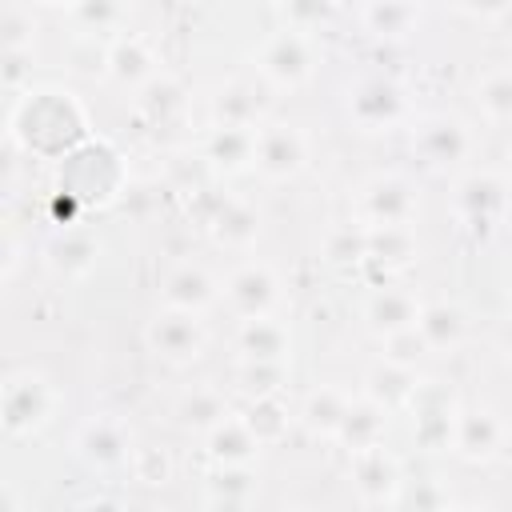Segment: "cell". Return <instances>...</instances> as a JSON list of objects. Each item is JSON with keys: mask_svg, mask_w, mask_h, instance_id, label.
I'll return each mask as SVG.
<instances>
[{"mask_svg": "<svg viewBox=\"0 0 512 512\" xmlns=\"http://www.w3.org/2000/svg\"><path fill=\"white\" fill-rule=\"evenodd\" d=\"M24 120H28V128H20L12 136H20L32 152H60L72 140H80L84 128H88L84 108L76 104V96L60 92V88H40V92L20 96L8 124H24Z\"/></svg>", "mask_w": 512, "mask_h": 512, "instance_id": "obj_1", "label": "cell"}, {"mask_svg": "<svg viewBox=\"0 0 512 512\" xmlns=\"http://www.w3.org/2000/svg\"><path fill=\"white\" fill-rule=\"evenodd\" d=\"M256 72L268 88H300L316 72L312 36L300 28H272L256 48Z\"/></svg>", "mask_w": 512, "mask_h": 512, "instance_id": "obj_2", "label": "cell"}, {"mask_svg": "<svg viewBox=\"0 0 512 512\" xmlns=\"http://www.w3.org/2000/svg\"><path fill=\"white\" fill-rule=\"evenodd\" d=\"M412 152L436 168V172H448V168H460L476 156V132L460 120V116H424L416 128H412Z\"/></svg>", "mask_w": 512, "mask_h": 512, "instance_id": "obj_3", "label": "cell"}, {"mask_svg": "<svg viewBox=\"0 0 512 512\" xmlns=\"http://www.w3.org/2000/svg\"><path fill=\"white\" fill-rule=\"evenodd\" d=\"M56 388L40 372H12L4 380V428L8 436L40 432L56 412Z\"/></svg>", "mask_w": 512, "mask_h": 512, "instance_id": "obj_4", "label": "cell"}, {"mask_svg": "<svg viewBox=\"0 0 512 512\" xmlns=\"http://www.w3.org/2000/svg\"><path fill=\"white\" fill-rule=\"evenodd\" d=\"M416 220V188L396 176H372L360 188V224L364 228H412Z\"/></svg>", "mask_w": 512, "mask_h": 512, "instance_id": "obj_5", "label": "cell"}, {"mask_svg": "<svg viewBox=\"0 0 512 512\" xmlns=\"http://www.w3.org/2000/svg\"><path fill=\"white\" fill-rule=\"evenodd\" d=\"M308 164V136L296 124L264 120L256 128V172L264 180H292Z\"/></svg>", "mask_w": 512, "mask_h": 512, "instance_id": "obj_6", "label": "cell"}, {"mask_svg": "<svg viewBox=\"0 0 512 512\" xmlns=\"http://www.w3.org/2000/svg\"><path fill=\"white\" fill-rule=\"evenodd\" d=\"M452 204H456V216H460L464 228L488 232L508 212V184L496 172H468V176L456 180Z\"/></svg>", "mask_w": 512, "mask_h": 512, "instance_id": "obj_7", "label": "cell"}, {"mask_svg": "<svg viewBox=\"0 0 512 512\" xmlns=\"http://www.w3.org/2000/svg\"><path fill=\"white\" fill-rule=\"evenodd\" d=\"M408 412H412V436L420 448L428 452H444V448H456V424H460V408L456 400L436 388V384H420L416 396L408 400Z\"/></svg>", "mask_w": 512, "mask_h": 512, "instance_id": "obj_8", "label": "cell"}, {"mask_svg": "<svg viewBox=\"0 0 512 512\" xmlns=\"http://www.w3.org/2000/svg\"><path fill=\"white\" fill-rule=\"evenodd\" d=\"M408 100L400 92V84L384 80V76H368L348 92V116L364 128V132H388L404 120Z\"/></svg>", "mask_w": 512, "mask_h": 512, "instance_id": "obj_9", "label": "cell"}, {"mask_svg": "<svg viewBox=\"0 0 512 512\" xmlns=\"http://www.w3.org/2000/svg\"><path fill=\"white\" fill-rule=\"evenodd\" d=\"M224 300H228V308H232L240 320L272 316V308H276V300H280V280L272 276L268 264L248 260V264L232 268V276L224 280Z\"/></svg>", "mask_w": 512, "mask_h": 512, "instance_id": "obj_10", "label": "cell"}, {"mask_svg": "<svg viewBox=\"0 0 512 512\" xmlns=\"http://www.w3.org/2000/svg\"><path fill=\"white\" fill-rule=\"evenodd\" d=\"M144 340H148V348H152L156 356H164V360H172V364H188V360H196V356L204 352V324H200V316H192V312H172V308H164L156 320H148Z\"/></svg>", "mask_w": 512, "mask_h": 512, "instance_id": "obj_11", "label": "cell"}, {"mask_svg": "<svg viewBox=\"0 0 512 512\" xmlns=\"http://www.w3.org/2000/svg\"><path fill=\"white\" fill-rule=\"evenodd\" d=\"M348 468H352L356 492H360L368 504H392L396 492H400V484H404V468H400V460H396L384 444L348 452Z\"/></svg>", "mask_w": 512, "mask_h": 512, "instance_id": "obj_12", "label": "cell"}, {"mask_svg": "<svg viewBox=\"0 0 512 512\" xmlns=\"http://www.w3.org/2000/svg\"><path fill=\"white\" fill-rule=\"evenodd\" d=\"M268 116V84L228 80L212 96V124L224 128H260Z\"/></svg>", "mask_w": 512, "mask_h": 512, "instance_id": "obj_13", "label": "cell"}, {"mask_svg": "<svg viewBox=\"0 0 512 512\" xmlns=\"http://www.w3.org/2000/svg\"><path fill=\"white\" fill-rule=\"evenodd\" d=\"M420 312L424 304L416 300V292L408 288H396V284H384L376 288L368 300H364V320L376 336H400V332H412L420 324Z\"/></svg>", "mask_w": 512, "mask_h": 512, "instance_id": "obj_14", "label": "cell"}, {"mask_svg": "<svg viewBox=\"0 0 512 512\" xmlns=\"http://www.w3.org/2000/svg\"><path fill=\"white\" fill-rule=\"evenodd\" d=\"M76 452L92 468H120L132 460V436L116 416H92L76 432Z\"/></svg>", "mask_w": 512, "mask_h": 512, "instance_id": "obj_15", "label": "cell"}, {"mask_svg": "<svg viewBox=\"0 0 512 512\" xmlns=\"http://www.w3.org/2000/svg\"><path fill=\"white\" fill-rule=\"evenodd\" d=\"M200 160L224 176H236L244 168L256 164V128H224V124H212L204 132V148H200Z\"/></svg>", "mask_w": 512, "mask_h": 512, "instance_id": "obj_16", "label": "cell"}, {"mask_svg": "<svg viewBox=\"0 0 512 512\" xmlns=\"http://www.w3.org/2000/svg\"><path fill=\"white\" fill-rule=\"evenodd\" d=\"M288 348H292L288 324L276 316H252V320H240L236 328V352L248 364H284Z\"/></svg>", "mask_w": 512, "mask_h": 512, "instance_id": "obj_17", "label": "cell"}, {"mask_svg": "<svg viewBox=\"0 0 512 512\" xmlns=\"http://www.w3.org/2000/svg\"><path fill=\"white\" fill-rule=\"evenodd\" d=\"M160 296H164V308L200 316L208 304H216L220 288H216V280H212V276H208L200 264H176V268L164 276Z\"/></svg>", "mask_w": 512, "mask_h": 512, "instance_id": "obj_18", "label": "cell"}, {"mask_svg": "<svg viewBox=\"0 0 512 512\" xmlns=\"http://www.w3.org/2000/svg\"><path fill=\"white\" fill-rule=\"evenodd\" d=\"M388 408L376 404L372 396H352L344 420H340V432L336 440L348 448V452H360V448H372V444H384V428H388Z\"/></svg>", "mask_w": 512, "mask_h": 512, "instance_id": "obj_19", "label": "cell"}, {"mask_svg": "<svg viewBox=\"0 0 512 512\" xmlns=\"http://www.w3.org/2000/svg\"><path fill=\"white\" fill-rule=\"evenodd\" d=\"M504 444V424L492 408H468L456 424V452L468 460H492Z\"/></svg>", "mask_w": 512, "mask_h": 512, "instance_id": "obj_20", "label": "cell"}, {"mask_svg": "<svg viewBox=\"0 0 512 512\" xmlns=\"http://www.w3.org/2000/svg\"><path fill=\"white\" fill-rule=\"evenodd\" d=\"M108 76L116 84H132L144 88L148 80H156V56L140 36H116L108 40Z\"/></svg>", "mask_w": 512, "mask_h": 512, "instance_id": "obj_21", "label": "cell"}, {"mask_svg": "<svg viewBox=\"0 0 512 512\" xmlns=\"http://www.w3.org/2000/svg\"><path fill=\"white\" fill-rule=\"evenodd\" d=\"M208 232H212V240L224 244V248H248V244L256 240V232H260V216H256V208H252L248 200L224 196V200L216 204V212L208 216Z\"/></svg>", "mask_w": 512, "mask_h": 512, "instance_id": "obj_22", "label": "cell"}, {"mask_svg": "<svg viewBox=\"0 0 512 512\" xmlns=\"http://www.w3.org/2000/svg\"><path fill=\"white\" fill-rule=\"evenodd\" d=\"M416 388H420L416 368H404V364H396V360H388V356H384V360L368 372V380H364V396H372V400L384 404L388 412L408 408V400L416 396Z\"/></svg>", "mask_w": 512, "mask_h": 512, "instance_id": "obj_23", "label": "cell"}, {"mask_svg": "<svg viewBox=\"0 0 512 512\" xmlns=\"http://www.w3.org/2000/svg\"><path fill=\"white\" fill-rule=\"evenodd\" d=\"M420 340L428 344V352H452L464 332H468V320L456 304H424L420 312V324H416Z\"/></svg>", "mask_w": 512, "mask_h": 512, "instance_id": "obj_24", "label": "cell"}, {"mask_svg": "<svg viewBox=\"0 0 512 512\" xmlns=\"http://www.w3.org/2000/svg\"><path fill=\"white\" fill-rule=\"evenodd\" d=\"M348 404H352V392L332 388V384H320L316 392H308V400H304V408H300V420H304L308 432H316V436H332V440H336Z\"/></svg>", "mask_w": 512, "mask_h": 512, "instance_id": "obj_25", "label": "cell"}, {"mask_svg": "<svg viewBox=\"0 0 512 512\" xmlns=\"http://www.w3.org/2000/svg\"><path fill=\"white\" fill-rule=\"evenodd\" d=\"M228 416H232V412H228V400H224L216 388H208V384L184 392L180 404H176V420H180L184 428H192V432H204V436H208L216 424H224Z\"/></svg>", "mask_w": 512, "mask_h": 512, "instance_id": "obj_26", "label": "cell"}, {"mask_svg": "<svg viewBox=\"0 0 512 512\" xmlns=\"http://www.w3.org/2000/svg\"><path fill=\"white\" fill-rule=\"evenodd\" d=\"M96 252H100V244H96V236L92 232H60L48 248H44V256H48V264L56 268V272H64V276H84L92 264H96Z\"/></svg>", "mask_w": 512, "mask_h": 512, "instance_id": "obj_27", "label": "cell"}, {"mask_svg": "<svg viewBox=\"0 0 512 512\" xmlns=\"http://www.w3.org/2000/svg\"><path fill=\"white\" fill-rule=\"evenodd\" d=\"M260 452V440L248 432V424L240 416H228L224 424H216L208 432V456L216 464H248Z\"/></svg>", "mask_w": 512, "mask_h": 512, "instance_id": "obj_28", "label": "cell"}, {"mask_svg": "<svg viewBox=\"0 0 512 512\" xmlns=\"http://www.w3.org/2000/svg\"><path fill=\"white\" fill-rule=\"evenodd\" d=\"M476 104L488 124H512V64L488 68L476 80Z\"/></svg>", "mask_w": 512, "mask_h": 512, "instance_id": "obj_29", "label": "cell"}, {"mask_svg": "<svg viewBox=\"0 0 512 512\" xmlns=\"http://www.w3.org/2000/svg\"><path fill=\"white\" fill-rule=\"evenodd\" d=\"M140 112L152 128H164L172 124L180 112H184V88L172 80V76H156L140 88Z\"/></svg>", "mask_w": 512, "mask_h": 512, "instance_id": "obj_30", "label": "cell"}, {"mask_svg": "<svg viewBox=\"0 0 512 512\" xmlns=\"http://www.w3.org/2000/svg\"><path fill=\"white\" fill-rule=\"evenodd\" d=\"M392 504H396V512H456V508H452V492L444 488L440 476L404 480Z\"/></svg>", "mask_w": 512, "mask_h": 512, "instance_id": "obj_31", "label": "cell"}, {"mask_svg": "<svg viewBox=\"0 0 512 512\" xmlns=\"http://www.w3.org/2000/svg\"><path fill=\"white\" fill-rule=\"evenodd\" d=\"M368 260L384 268H404L416 260L412 228H368Z\"/></svg>", "mask_w": 512, "mask_h": 512, "instance_id": "obj_32", "label": "cell"}, {"mask_svg": "<svg viewBox=\"0 0 512 512\" xmlns=\"http://www.w3.org/2000/svg\"><path fill=\"white\" fill-rule=\"evenodd\" d=\"M240 420L248 424V432H252L260 444H276V440H284V432H288V412H284L280 396H260V400H252Z\"/></svg>", "mask_w": 512, "mask_h": 512, "instance_id": "obj_33", "label": "cell"}, {"mask_svg": "<svg viewBox=\"0 0 512 512\" xmlns=\"http://www.w3.org/2000/svg\"><path fill=\"white\" fill-rule=\"evenodd\" d=\"M212 500H252L256 492V472L248 464H216V472L204 476Z\"/></svg>", "mask_w": 512, "mask_h": 512, "instance_id": "obj_34", "label": "cell"}, {"mask_svg": "<svg viewBox=\"0 0 512 512\" xmlns=\"http://www.w3.org/2000/svg\"><path fill=\"white\" fill-rule=\"evenodd\" d=\"M360 20L376 36H404L420 20V8H412V4H368V8H360Z\"/></svg>", "mask_w": 512, "mask_h": 512, "instance_id": "obj_35", "label": "cell"}, {"mask_svg": "<svg viewBox=\"0 0 512 512\" xmlns=\"http://www.w3.org/2000/svg\"><path fill=\"white\" fill-rule=\"evenodd\" d=\"M324 256L332 264H360L368 260V228L364 224H340L324 240Z\"/></svg>", "mask_w": 512, "mask_h": 512, "instance_id": "obj_36", "label": "cell"}, {"mask_svg": "<svg viewBox=\"0 0 512 512\" xmlns=\"http://www.w3.org/2000/svg\"><path fill=\"white\" fill-rule=\"evenodd\" d=\"M0 32H4V52H32L36 36V16L28 4H4L0 8Z\"/></svg>", "mask_w": 512, "mask_h": 512, "instance_id": "obj_37", "label": "cell"}, {"mask_svg": "<svg viewBox=\"0 0 512 512\" xmlns=\"http://www.w3.org/2000/svg\"><path fill=\"white\" fill-rule=\"evenodd\" d=\"M68 60H72V72H80V76H104L108 72V44L88 36V32H76Z\"/></svg>", "mask_w": 512, "mask_h": 512, "instance_id": "obj_38", "label": "cell"}, {"mask_svg": "<svg viewBox=\"0 0 512 512\" xmlns=\"http://www.w3.org/2000/svg\"><path fill=\"white\" fill-rule=\"evenodd\" d=\"M280 380H284V364H248V360H240V384H244V392L252 400L276 396Z\"/></svg>", "mask_w": 512, "mask_h": 512, "instance_id": "obj_39", "label": "cell"}, {"mask_svg": "<svg viewBox=\"0 0 512 512\" xmlns=\"http://www.w3.org/2000/svg\"><path fill=\"white\" fill-rule=\"evenodd\" d=\"M132 472H136L140 484H164L172 476V460H168L164 448L140 444V448H132Z\"/></svg>", "mask_w": 512, "mask_h": 512, "instance_id": "obj_40", "label": "cell"}, {"mask_svg": "<svg viewBox=\"0 0 512 512\" xmlns=\"http://www.w3.org/2000/svg\"><path fill=\"white\" fill-rule=\"evenodd\" d=\"M72 16L80 20V32L96 36V32H112L124 20V8L120 4H76Z\"/></svg>", "mask_w": 512, "mask_h": 512, "instance_id": "obj_41", "label": "cell"}, {"mask_svg": "<svg viewBox=\"0 0 512 512\" xmlns=\"http://www.w3.org/2000/svg\"><path fill=\"white\" fill-rule=\"evenodd\" d=\"M32 52H4V84L8 88H20L24 76H32Z\"/></svg>", "mask_w": 512, "mask_h": 512, "instance_id": "obj_42", "label": "cell"}, {"mask_svg": "<svg viewBox=\"0 0 512 512\" xmlns=\"http://www.w3.org/2000/svg\"><path fill=\"white\" fill-rule=\"evenodd\" d=\"M208 512H248V500H212L208 496Z\"/></svg>", "mask_w": 512, "mask_h": 512, "instance_id": "obj_43", "label": "cell"}, {"mask_svg": "<svg viewBox=\"0 0 512 512\" xmlns=\"http://www.w3.org/2000/svg\"><path fill=\"white\" fill-rule=\"evenodd\" d=\"M504 348H508V356H512V320L504 324Z\"/></svg>", "mask_w": 512, "mask_h": 512, "instance_id": "obj_44", "label": "cell"}, {"mask_svg": "<svg viewBox=\"0 0 512 512\" xmlns=\"http://www.w3.org/2000/svg\"><path fill=\"white\" fill-rule=\"evenodd\" d=\"M456 512H488V508H456Z\"/></svg>", "mask_w": 512, "mask_h": 512, "instance_id": "obj_45", "label": "cell"}, {"mask_svg": "<svg viewBox=\"0 0 512 512\" xmlns=\"http://www.w3.org/2000/svg\"><path fill=\"white\" fill-rule=\"evenodd\" d=\"M288 512H312V508H288Z\"/></svg>", "mask_w": 512, "mask_h": 512, "instance_id": "obj_46", "label": "cell"}, {"mask_svg": "<svg viewBox=\"0 0 512 512\" xmlns=\"http://www.w3.org/2000/svg\"><path fill=\"white\" fill-rule=\"evenodd\" d=\"M508 164H512V148H508Z\"/></svg>", "mask_w": 512, "mask_h": 512, "instance_id": "obj_47", "label": "cell"}]
</instances>
